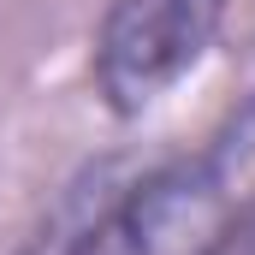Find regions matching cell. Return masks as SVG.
<instances>
[{
    "label": "cell",
    "instance_id": "1",
    "mask_svg": "<svg viewBox=\"0 0 255 255\" xmlns=\"http://www.w3.org/2000/svg\"><path fill=\"white\" fill-rule=\"evenodd\" d=\"M226 166H232V148H202L119 190L83 184L30 255H178L208 226Z\"/></svg>",
    "mask_w": 255,
    "mask_h": 255
},
{
    "label": "cell",
    "instance_id": "2",
    "mask_svg": "<svg viewBox=\"0 0 255 255\" xmlns=\"http://www.w3.org/2000/svg\"><path fill=\"white\" fill-rule=\"evenodd\" d=\"M220 0H113L95 36V83L119 113L160 101L208 48Z\"/></svg>",
    "mask_w": 255,
    "mask_h": 255
},
{
    "label": "cell",
    "instance_id": "3",
    "mask_svg": "<svg viewBox=\"0 0 255 255\" xmlns=\"http://www.w3.org/2000/svg\"><path fill=\"white\" fill-rule=\"evenodd\" d=\"M202 255H255V202L226 226V232H214V238L202 244Z\"/></svg>",
    "mask_w": 255,
    "mask_h": 255
}]
</instances>
